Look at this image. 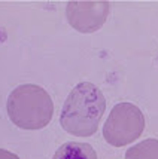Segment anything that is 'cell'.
<instances>
[{
    "label": "cell",
    "instance_id": "52a82bcc",
    "mask_svg": "<svg viewBox=\"0 0 158 159\" xmlns=\"http://www.w3.org/2000/svg\"><path fill=\"white\" fill-rule=\"evenodd\" d=\"M0 159H20L15 153L5 150V149H0Z\"/></svg>",
    "mask_w": 158,
    "mask_h": 159
},
{
    "label": "cell",
    "instance_id": "5b68a950",
    "mask_svg": "<svg viewBox=\"0 0 158 159\" xmlns=\"http://www.w3.org/2000/svg\"><path fill=\"white\" fill-rule=\"evenodd\" d=\"M52 159H97V153L87 143L69 141L58 147Z\"/></svg>",
    "mask_w": 158,
    "mask_h": 159
},
{
    "label": "cell",
    "instance_id": "8992f818",
    "mask_svg": "<svg viewBox=\"0 0 158 159\" xmlns=\"http://www.w3.org/2000/svg\"><path fill=\"white\" fill-rule=\"evenodd\" d=\"M125 159H158V140L148 139L130 147L125 153Z\"/></svg>",
    "mask_w": 158,
    "mask_h": 159
},
{
    "label": "cell",
    "instance_id": "3957f363",
    "mask_svg": "<svg viewBox=\"0 0 158 159\" xmlns=\"http://www.w3.org/2000/svg\"><path fill=\"white\" fill-rule=\"evenodd\" d=\"M145 128V116L137 106L131 103L117 104L103 125V137L115 147L130 144L139 139Z\"/></svg>",
    "mask_w": 158,
    "mask_h": 159
},
{
    "label": "cell",
    "instance_id": "7a4b0ae2",
    "mask_svg": "<svg viewBox=\"0 0 158 159\" xmlns=\"http://www.w3.org/2000/svg\"><path fill=\"white\" fill-rule=\"evenodd\" d=\"M9 119L22 129H41L49 124L54 104L49 94L39 85H20L15 88L6 103Z\"/></svg>",
    "mask_w": 158,
    "mask_h": 159
},
{
    "label": "cell",
    "instance_id": "277c9868",
    "mask_svg": "<svg viewBox=\"0 0 158 159\" xmlns=\"http://www.w3.org/2000/svg\"><path fill=\"white\" fill-rule=\"evenodd\" d=\"M109 2H69L66 16L72 27L79 33H93L106 22L109 15Z\"/></svg>",
    "mask_w": 158,
    "mask_h": 159
},
{
    "label": "cell",
    "instance_id": "6da1fadb",
    "mask_svg": "<svg viewBox=\"0 0 158 159\" xmlns=\"http://www.w3.org/2000/svg\"><path fill=\"white\" fill-rule=\"evenodd\" d=\"M104 109L106 100L103 92L93 83L81 82L64 101L60 124L72 135L89 137L97 131Z\"/></svg>",
    "mask_w": 158,
    "mask_h": 159
}]
</instances>
